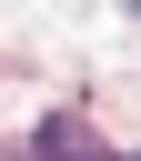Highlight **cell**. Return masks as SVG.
<instances>
[{"label":"cell","instance_id":"6da1fadb","mask_svg":"<svg viewBox=\"0 0 141 161\" xmlns=\"http://www.w3.org/2000/svg\"><path fill=\"white\" fill-rule=\"evenodd\" d=\"M40 161H101V141H91L81 121H50V131H40Z\"/></svg>","mask_w":141,"mask_h":161}]
</instances>
